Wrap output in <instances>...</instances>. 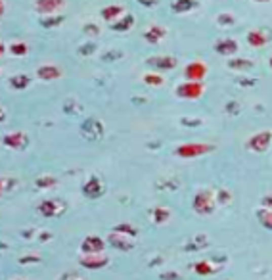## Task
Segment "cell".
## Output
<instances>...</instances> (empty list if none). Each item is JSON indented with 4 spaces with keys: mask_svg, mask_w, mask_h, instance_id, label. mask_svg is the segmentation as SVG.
<instances>
[{
    "mask_svg": "<svg viewBox=\"0 0 272 280\" xmlns=\"http://www.w3.org/2000/svg\"><path fill=\"white\" fill-rule=\"evenodd\" d=\"M226 110H228V112H234V114H236V112H238V104H236V102H230Z\"/></svg>",
    "mask_w": 272,
    "mask_h": 280,
    "instance_id": "cell-42",
    "label": "cell"
},
{
    "mask_svg": "<svg viewBox=\"0 0 272 280\" xmlns=\"http://www.w3.org/2000/svg\"><path fill=\"white\" fill-rule=\"evenodd\" d=\"M2 144L12 150H25L29 146V136L25 132H8V134H4Z\"/></svg>",
    "mask_w": 272,
    "mask_h": 280,
    "instance_id": "cell-7",
    "label": "cell"
},
{
    "mask_svg": "<svg viewBox=\"0 0 272 280\" xmlns=\"http://www.w3.org/2000/svg\"><path fill=\"white\" fill-rule=\"evenodd\" d=\"M85 33H88V35H98L100 29H98V25H94V23H87V25H85Z\"/></svg>",
    "mask_w": 272,
    "mask_h": 280,
    "instance_id": "cell-37",
    "label": "cell"
},
{
    "mask_svg": "<svg viewBox=\"0 0 272 280\" xmlns=\"http://www.w3.org/2000/svg\"><path fill=\"white\" fill-rule=\"evenodd\" d=\"M105 248V242L100 236H87L81 244V252L85 255H92V254H102Z\"/></svg>",
    "mask_w": 272,
    "mask_h": 280,
    "instance_id": "cell-11",
    "label": "cell"
},
{
    "mask_svg": "<svg viewBox=\"0 0 272 280\" xmlns=\"http://www.w3.org/2000/svg\"><path fill=\"white\" fill-rule=\"evenodd\" d=\"M36 77L43 81H54V79H60L62 77V69L56 67V65H43L36 69Z\"/></svg>",
    "mask_w": 272,
    "mask_h": 280,
    "instance_id": "cell-15",
    "label": "cell"
},
{
    "mask_svg": "<svg viewBox=\"0 0 272 280\" xmlns=\"http://www.w3.org/2000/svg\"><path fill=\"white\" fill-rule=\"evenodd\" d=\"M215 198H213V194L209 190H202V192L196 194V198H193V211L196 213H200V215H211L213 211H215Z\"/></svg>",
    "mask_w": 272,
    "mask_h": 280,
    "instance_id": "cell-2",
    "label": "cell"
},
{
    "mask_svg": "<svg viewBox=\"0 0 272 280\" xmlns=\"http://www.w3.org/2000/svg\"><path fill=\"white\" fill-rule=\"evenodd\" d=\"M4 50H6V46L0 43V58H2V54H4Z\"/></svg>",
    "mask_w": 272,
    "mask_h": 280,
    "instance_id": "cell-45",
    "label": "cell"
},
{
    "mask_svg": "<svg viewBox=\"0 0 272 280\" xmlns=\"http://www.w3.org/2000/svg\"><path fill=\"white\" fill-rule=\"evenodd\" d=\"M140 4H148V6H153V4H158V0H138Z\"/></svg>",
    "mask_w": 272,
    "mask_h": 280,
    "instance_id": "cell-43",
    "label": "cell"
},
{
    "mask_svg": "<svg viewBox=\"0 0 272 280\" xmlns=\"http://www.w3.org/2000/svg\"><path fill=\"white\" fill-rule=\"evenodd\" d=\"M268 65H270V69H272V56H270V60H268Z\"/></svg>",
    "mask_w": 272,
    "mask_h": 280,
    "instance_id": "cell-47",
    "label": "cell"
},
{
    "mask_svg": "<svg viewBox=\"0 0 272 280\" xmlns=\"http://www.w3.org/2000/svg\"><path fill=\"white\" fill-rule=\"evenodd\" d=\"M65 6V0H35V10L44 16H52L54 12L62 10Z\"/></svg>",
    "mask_w": 272,
    "mask_h": 280,
    "instance_id": "cell-12",
    "label": "cell"
},
{
    "mask_svg": "<svg viewBox=\"0 0 272 280\" xmlns=\"http://www.w3.org/2000/svg\"><path fill=\"white\" fill-rule=\"evenodd\" d=\"M161 278L163 280H178L180 276H178L176 272H163V274H161Z\"/></svg>",
    "mask_w": 272,
    "mask_h": 280,
    "instance_id": "cell-39",
    "label": "cell"
},
{
    "mask_svg": "<svg viewBox=\"0 0 272 280\" xmlns=\"http://www.w3.org/2000/svg\"><path fill=\"white\" fill-rule=\"evenodd\" d=\"M2 14H4V2L0 0V16H2Z\"/></svg>",
    "mask_w": 272,
    "mask_h": 280,
    "instance_id": "cell-46",
    "label": "cell"
},
{
    "mask_svg": "<svg viewBox=\"0 0 272 280\" xmlns=\"http://www.w3.org/2000/svg\"><path fill=\"white\" fill-rule=\"evenodd\" d=\"M73 280H83V278H79V276H73Z\"/></svg>",
    "mask_w": 272,
    "mask_h": 280,
    "instance_id": "cell-49",
    "label": "cell"
},
{
    "mask_svg": "<svg viewBox=\"0 0 272 280\" xmlns=\"http://www.w3.org/2000/svg\"><path fill=\"white\" fill-rule=\"evenodd\" d=\"M83 194L90 200H98L104 194V184L98 177H90L87 183L83 184Z\"/></svg>",
    "mask_w": 272,
    "mask_h": 280,
    "instance_id": "cell-10",
    "label": "cell"
},
{
    "mask_svg": "<svg viewBox=\"0 0 272 280\" xmlns=\"http://www.w3.org/2000/svg\"><path fill=\"white\" fill-rule=\"evenodd\" d=\"M151 217H153V223L163 225V223H167L171 219V211L167 207H156V209L151 211Z\"/></svg>",
    "mask_w": 272,
    "mask_h": 280,
    "instance_id": "cell-26",
    "label": "cell"
},
{
    "mask_svg": "<svg viewBox=\"0 0 272 280\" xmlns=\"http://www.w3.org/2000/svg\"><path fill=\"white\" fill-rule=\"evenodd\" d=\"M113 232H119V234H125V236H136L138 234V230L129 225V223H121V225H115L113 227Z\"/></svg>",
    "mask_w": 272,
    "mask_h": 280,
    "instance_id": "cell-28",
    "label": "cell"
},
{
    "mask_svg": "<svg viewBox=\"0 0 272 280\" xmlns=\"http://www.w3.org/2000/svg\"><path fill=\"white\" fill-rule=\"evenodd\" d=\"M29 83H31V77H29V75L18 73V75H14V77L10 79V87L14 88V90H25V88L29 87Z\"/></svg>",
    "mask_w": 272,
    "mask_h": 280,
    "instance_id": "cell-21",
    "label": "cell"
},
{
    "mask_svg": "<svg viewBox=\"0 0 272 280\" xmlns=\"http://www.w3.org/2000/svg\"><path fill=\"white\" fill-rule=\"evenodd\" d=\"M123 56V52H119V50H111V52H105L102 58H104L105 61H111L113 58H121Z\"/></svg>",
    "mask_w": 272,
    "mask_h": 280,
    "instance_id": "cell-34",
    "label": "cell"
},
{
    "mask_svg": "<svg viewBox=\"0 0 272 280\" xmlns=\"http://www.w3.org/2000/svg\"><path fill=\"white\" fill-rule=\"evenodd\" d=\"M144 83L146 85H151V87H159V85H163V77L161 75H156V73H146L144 75Z\"/></svg>",
    "mask_w": 272,
    "mask_h": 280,
    "instance_id": "cell-31",
    "label": "cell"
},
{
    "mask_svg": "<svg viewBox=\"0 0 272 280\" xmlns=\"http://www.w3.org/2000/svg\"><path fill=\"white\" fill-rule=\"evenodd\" d=\"M207 75V65L203 61H192L188 63L184 69V77L188 81H193V83H202L203 77Z\"/></svg>",
    "mask_w": 272,
    "mask_h": 280,
    "instance_id": "cell-8",
    "label": "cell"
},
{
    "mask_svg": "<svg viewBox=\"0 0 272 280\" xmlns=\"http://www.w3.org/2000/svg\"><path fill=\"white\" fill-rule=\"evenodd\" d=\"M215 146L213 144H203V142H188V144H180L175 150V154L178 158H198L203 154H209L213 152Z\"/></svg>",
    "mask_w": 272,
    "mask_h": 280,
    "instance_id": "cell-1",
    "label": "cell"
},
{
    "mask_svg": "<svg viewBox=\"0 0 272 280\" xmlns=\"http://www.w3.org/2000/svg\"><path fill=\"white\" fill-rule=\"evenodd\" d=\"M81 134L87 140H100L104 136V125H102V121L90 117V119L83 121V125H81Z\"/></svg>",
    "mask_w": 272,
    "mask_h": 280,
    "instance_id": "cell-4",
    "label": "cell"
},
{
    "mask_svg": "<svg viewBox=\"0 0 272 280\" xmlns=\"http://www.w3.org/2000/svg\"><path fill=\"white\" fill-rule=\"evenodd\" d=\"M219 23L220 25H232V23H234V18H232V16H226V14H222V16H219Z\"/></svg>",
    "mask_w": 272,
    "mask_h": 280,
    "instance_id": "cell-36",
    "label": "cell"
},
{
    "mask_svg": "<svg viewBox=\"0 0 272 280\" xmlns=\"http://www.w3.org/2000/svg\"><path fill=\"white\" fill-rule=\"evenodd\" d=\"M203 94V85L202 83H193V81H186L182 85L176 87V96L188 98V100H196Z\"/></svg>",
    "mask_w": 272,
    "mask_h": 280,
    "instance_id": "cell-5",
    "label": "cell"
},
{
    "mask_svg": "<svg viewBox=\"0 0 272 280\" xmlns=\"http://www.w3.org/2000/svg\"><path fill=\"white\" fill-rule=\"evenodd\" d=\"M257 2H270V0H257Z\"/></svg>",
    "mask_w": 272,
    "mask_h": 280,
    "instance_id": "cell-48",
    "label": "cell"
},
{
    "mask_svg": "<svg viewBox=\"0 0 272 280\" xmlns=\"http://www.w3.org/2000/svg\"><path fill=\"white\" fill-rule=\"evenodd\" d=\"M96 50V44H92V43H87L85 46H81L79 48V54L81 56H90V54Z\"/></svg>",
    "mask_w": 272,
    "mask_h": 280,
    "instance_id": "cell-33",
    "label": "cell"
},
{
    "mask_svg": "<svg viewBox=\"0 0 272 280\" xmlns=\"http://www.w3.org/2000/svg\"><path fill=\"white\" fill-rule=\"evenodd\" d=\"M257 219H259V223H261L264 228L272 230V209H268V207L257 209Z\"/></svg>",
    "mask_w": 272,
    "mask_h": 280,
    "instance_id": "cell-24",
    "label": "cell"
},
{
    "mask_svg": "<svg viewBox=\"0 0 272 280\" xmlns=\"http://www.w3.org/2000/svg\"><path fill=\"white\" fill-rule=\"evenodd\" d=\"M63 21V16H48V18L41 19V25L46 27V29H52V27H58Z\"/></svg>",
    "mask_w": 272,
    "mask_h": 280,
    "instance_id": "cell-29",
    "label": "cell"
},
{
    "mask_svg": "<svg viewBox=\"0 0 272 280\" xmlns=\"http://www.w3.org/2000/svg\"><path fill=\"white\" fill-rule=\"evenodd\" d=\"M123 12H125L123 6H119V4H111V6L102 8V18H104L105 21H113V19L119 18Z\"/></svg>",
    "mask_w": 272,
    "mask_h": 280,
    "instance_id": "cell-19",
    "label": "cell"
},
{
    "mask_svg": "<svg viewBox=\"0 0 272 280\" xmlns=\"http://www.w3.org/2000/svg\"><path fill=\"white\" fill-rule=\"evenodd\" d=\"M182 123H184V125H192V127H198V125H202V121H200V119H182Z\"/></svg>",
    "mask_w": 272,
    "mask_h": 280,
    "instance_id": "cell-41",
    "label": "cell"
},
{
    "mask_svg": "<svg viewBox=\"0 0 272 280\" xmlns=\"http://www.w3.org/2000/svg\"><path fill=\"white\" fill-rule=\"evenodd\" d=\"M10 52L14 54V56H25L29 52V46L25 43H14L10 44Z\"/></svg>",
    "mask_w": 272,
    "mask_h": 280,
    "instance_id": "cell-30",
    "label": "cell"
},
{
    "mask_svg": "<svg viewBox=\"0 0 272 280\" xmlns=\"http://www.w3.org/2000/svg\"><path fill=\"white\" fill-rule=\"evenodd\" d=\"M18 186V181L12 177H0V198L8 196L10 192H14Z\"/></svg>",
    "mask_w": 272,
    "mask_h": 280,
    "instance_id": "cell-18",
    "label": "cell"
},
{
    "mask_svg": "<svg viewBox=\"0 0 272 280\" xmlns=\"http://www.w3.org/2000/svg\"><path fill=\"white\" fill-rule=\"evenodd\" d=\"M81 267L85 269H90V271H96V269H102L109 263V257L104 254H92V255H83L79 259Z\"/></svg>",
    "mask_w": 272,
    "mask_h": 280,
    "instance_id": "cell-9",
    "label": "cell"
},
{
    "mask_svg": "<svg viewBox=\"0 0 272 280\" xmlns=\"http://www.w3.org/2000/svg\"><path fill=\"white\" fill-rule=\"evenodd\" d=\"M16 280H27V278H16Z\"/></svg>",
    "mask_w": 272,
    "mask_h": 280,
    "instance_id": "cell-50",
    "label": "cell"
},
{
    "mask_svg": "<svg viewBox=\"0 0 272 280\" xmlns=\"http://www.w3.org/2000/svg\"><path fill=\"white\" fill-rule=\"evenodd\" d=\"M215 50L220 56H232V54L238 52V43L234 39H222V41H219V43L215 44Z\"/></svg>",
    "mask_w": 272,
    "mask_h": 280,
    "instance_id": "cell-16",
    "label": "cell"
},
{
    "mask_svg": "<svg viewBox=\"0 0 272 280\" xmlns=\"http://www.w3.org/2000/svg\"><path fill=\"white\" fill-rule=\"evenodd\" d=\"M193 6H196V2H193V0H175L171 8H173L175 14H186V12H190Z\"/></svg>",
    "mask_w": 272,
    "mask_h": 280,
    "instance_id": "cell-25",
    "label": "cell"
},
{
    "mask_svg": "<svg viewBox=\"0 0 272 280\" xmlns=\"http://www.w3.org/2000/svg\"><path fill=\"white\" fill-rule=\"evenodd\" d=\"M226 65L234 71H247V69H251V67H253V61L244 60V58H232V60L226 61Z\"/></svg>",
    "mask_w": 272,
    "mask_h": 280,
    "instance_id": "cell-23",
    "label": "cell"
},
{
    "mask_svg": "<svg viewBox=\"0 0 272 280\" xmlns=\"http://www.w3.org/2000/svg\"><path fill=\"white\" fill-rule=\"evenodd\" d=\"M36 209L43 217H56V215H62L65 211V203L60 200H44L38 203Z\"/></svg>",
    "mask_w": 272,
    "mask_h": 280,
    "instance_id": "cell-6",
    "label": "cell"
},
{
    "mask_svg": "<svg viewBox=\"0 0 272 280\" xmlns=\"http://www.w3.org/2000/svg\"><path fill=\"white\" fill-rule=\"evenodd\" d=\"M263 207H268V209H272V194H268V196H264V198H263Z\"/></svg>",
    "mask_w": 272,
    "mask_h": 280,
    "instance_id": "cell-40",
    "label": "cell"
},
{
    "mask_svg": "<svg viewBox=\"0 0 272 280\" xmlns=\"http://www.w3.org/2000/svg\"><path fill=\"white\" fill-rule=\"evenodd\" d=\"M167 35V31H165V27H159V25H153V27H149L148 31L144 33V39L148 41L149 44H158L163 37Z\"/></svg>",
    "mask_w": 272,
    "mask_h": 280,
    "instance_id": "cell-17",
    "label": "cell"
},
{
    "mask_svg": "<svg viewBox=\"0 0 272 280\" xmlns=\"http://www.w3.org/2000/svg\"><path fill=\"white\" fill-rule=\"evenodd\" d=\"M270 142H272V132L270 131H261V132H255L251 138L246 142V148L255 152V154H263L266 150L270 148Z\"/></svg>",
    "mask_w": 272,
    "mask_h": 280,
    "instance_id": "cell-3",
    "label": "cell"
},
{
    "mask_svg": "<svg viewBox=\"0 0 272 280\" xmlns=\"http://www.w3.org/2000/svg\"><path fill=\"white\" fill-rule=\"evenodd\" d=\"M217 200H219L220 203H228V201H230V194L226 192V190H219V192H217Z\"/></svg>",
    "mask_w": 272,
    "mask_h": 280,
    "instance_id": "cell-35",
    "label": "cell"
},
{
    "mask_svg": "<svg viewBox=\"0 0 272 280\" xmlns=\"http://www.w3.org/2000/svg\"><path fill=\"white\" fill-rule=\"evenodd\" d=\"M247 43L251 44L253 48H261V46L266 44V37L263 35V31H257V29H253V31H249V33H247Z\"/></svg>",
    "mask_w": 272,
    "mask_h": 280,
    "instance_id": "cell-22",
    "label": "cell"
},
{
    "mask_svg": "<svg viewBox=\"0 0 272 280\" xmlns=\"http://www.w3.org/2000/svg\"><path fill=\"white\" fill-rule=\"evenodd\" d=\"M35 184L38 188H50V186L56 184V179H54V177H38Z\"/></svg>",
    "mask_w": 272,
    "mask_h": 280,
    "instance_id": "cell-32",
    "label": "cell"
},
{
    "mask_svg": "<svg viewBox=\"0 0 272 280\" xmlns=\"http://www.w3.org/2000/svg\"><path fill=\"white\" fill-rule=\"evenodd\" d=\"M6 121V112L2 110V106H0V123H4Z\"/></svg>",
    "mask_w": 272,
    "mask_h": 280,
    "instance_id": "cell-44",
    "label": "cell"
},
{
    "mask_svg": "<svg viewBox=\"0 0 272 280\" xmlns=\"http://www.w3.org/2000/svg\"><path fill=\"white\" fill-rule=\"evenodd\" d=\"M132 25H134V18H132L131 14H127V16H123L121 19H117L113 25H111V29L117 31V33H125V31L132 29Z\"/></svg>",
    "mask_w": 272,
    "mask_h": 280,
    "instance_id": "cell-20",
    "label": "cell"
},
{
    "mask_svg": "<svg viewBox=\"0 0 272 280\" xmlns=\"http://www.w3.org/2000/svg\"><path fill=\"white\" fill-rule=\"evenodd\" d=\"M193 271L198 272V274H202V276H209V274H213V272L217 271L215 267H211L209 261H200L193 265Z\"/></svg>",
    "mask_w": 272,
    "mask_h": 280,
    "instance_id": "cell-27",
    "label": "cell"
},
{
    "mask_svg": "<svg viewBox=\"0 0 272 280\" xmlns=\"http://www.w3.org/2000/svg\"><path fill=\"white\" fill-rule=\"evenodd\" d=\"M41 261V257H36V255H27V257H21L19 263L21 265H25V263H38Z\"/></svg>",
    "mask_w": 272,
    "mask_h": 280,
    "instance_id": "cell-38",
    "label": "cell"
},
{
    "mask_svg": "<svg viewBox=\"0 0 272 280\" xmlns=\"http://www.w3.org/2000/svg\"><path fill=\"white\" fill-rule=\"evenodd\" d=\"M107 242L113 246L115 250H121V252H131L134 248V242L131 240V236H125V234H119V232H111Z\"/></svg>",
    "mask_w": 272,
    "mask_h": 280,
    "instance_id": "cell-14",
    "label": "cell"
},
{
    "mask_svg": "<svg viewBox=\"0 0 272 280\" xmlns=\"http://www.w3.org/2000/svg\"><path fill=\"white\" fill-rule=\"evenodd\" d=\"M176 63H178V60H176L175 56H153V58H148V65L163 71L175 69Z\"/></svg>",
    "mask_w": 272,
    "mask_h": 280,
    "instance_id": "cell-13",
    "label": "cell"
}]
</instances>
